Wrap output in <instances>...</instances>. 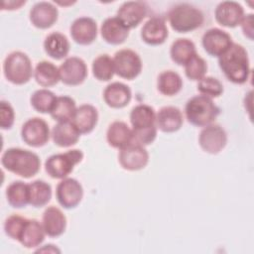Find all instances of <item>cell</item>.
I'll use <instances>...</instances> for the list:
<instances>
[{"mask_svg": "<svg viewBox=\"0 0 254 254\" xmlns=\"http://www.w3.org/2000/svg\"><path fill=\"white\" fill-rule=\"evenodd\" d=\"M52 246V244H47V245H45V247L44 248H42V249H39L37 252H42V251H48V252H60V250L58 249V248H52V249H50V247Z\"/></svg>", "mask_w": 254, "mask_h": 254, "instance_id": "43", "label": "cell"}, {"mask_svg": "<svg viewBox=\"0 0 254 254\" xmlns=\"http://www.w3.org/2000/svg\"><path fill=\"white\" fill-rule=\"evenodd\" d=\"M183 114L178 107H162L156 115V124L159 129L166 133L178 131L183 125Z\"/></svg>", "mask_w": 254, "mask_h": 254, "instance_id": "23", "label": "cell"}, {"mask_svg": "<svg viewBox=\"0 0 254 254\" xmlns=\"http://www.w3.org/2000/svg\"><path fill=\"white\" fill-rule=\"evenodd\" d=\"M196 54L194 44L189 39L180 38L176 40L170 50L171 59L179 65H185L189 60Z\"/></svg>", "mask_w": 254, "mask_h": 254, "instance_id": "31", "label": "cell"}, {"mask_svg": "<svg viewBox=\"0 0 254 254\" xmlns=\"http://www.w3.org/2000/svg\"><path fill=\"white\" fill-rule=\"evenodd\" d=\"M31 105L40 113H51L57 96L49 89L36 90L31 96Z\"/></svg>", "mask_w": 254, "mask_h": 254, "instance_id": "36", "label": "cell"}, {"mask_svg": "<svg viewBox=\"0 0 254 254\" xmlns=\"http://www.w3.org/2000/svg\"><path fill=\"white\" fill-rule=\"evenodd\" d=\"M157 137V127H149L144 129H132V142L146 146L152 144Z\"/></svg>", "mask_w": 254, "mask_h": 254, "instance_id": "40", "label": "cell"}, {"mask_svg": "<svg viewBox=\"0 0 254 254\" xmlns=\"http://www.w3.org/2000/svg\"><path fill=\"white\" fill-rule=\"evenodd\" d=\"M106 139L111 147L121 149L132 142V129L123 121H114L107 129Z\"/></svg>", "mask_w": 254, "mask_h": 254, "instance_id": "26", "label": "cell"}, {"mask_svg": "<svg viewBox=\"0 0 254 254\" xmlns=\"http://www.w3.org/2000/svg\"><path fill=\"white\" fill-rule=\"evenodd\" d=\"M3 71L6 79L14 84L28 82L33 74V66L29 57L22 52H12L3 64Z\"/></svg>", "mask_w": 254, "mask_h": 254, "instance_id": "5", "label": "cell"}, {"mask_svg": "<svg viewBox=\"0 0 254 254\" xmlns=\"http://www.w3.org/2000/svg\"><path fill=\"white\" fill-rule=\"evenodd\" d=\"M204 51L212 57H220L233 44L228 33L218 28H211L207 30L201 39Z\"/></svg>", "mask_w": 254, "mask_h": 254, "instance_id": "13", "label": "cell"}, {"mask_svg": "<svg viewBox=\"0 0 254 254\" xmlns=\"http://www.w3.org/2000/svg\"><path fill=\"white\" fill-rule=\"evenodd\" d=\"M59 70L61 80L66 85H79L87 76V66L84 61L77 57L65 59Z\"/></svg>", "mask_w": 254, "mask_h": 254, "instance_id": "11", "label": "cell"}, {"mask_svg": "<svg viewBox=\"0 0 254 254\" xmlns=\"http://www.w3.org/2000/svg\"><path fill=\"white\" fill-rule=\"evenodd\" d=\"M168 19L174 31L178 33H188L202 25L203 14L194 6L188 3H182L170 10Z\"/></svg>", "mask_w": 254, "mask_h": 254, "instance_id": "4", "label": "cell"}, {"mask_svg": "<svg viewBox=\"0 0 254 254\" xmlns=\"http://www.w3.org/2000/svg\"><path fill=\"white\" fill-rule=\"evenodd\" d=\"M118 161L121 167L128 171L144 169L149 162V154L144 146L131 142L120 149Z\"/></svg>", "mask_w": 254, "mask_h": 254, "instance_id": "10", "label": "cell"}, {"mask_svg": "<svg viewBox=\"0 0 254 254\" xmlns=\"http://www.w3.org/2000/svg\"><path fill=\"white\" fill-rule=\"evenodd\" d=\"M130 122L133 129H144L156 126V113L154 108L147 104L136 105L131 110Z\"/></svg>", "mask_w": 254, "mask_h": 254, "instance_id": "29", "label": "cell"}, {"mask_svg": "<svg viewBox=\"0 0 254 254\" xmlns=\"http://www.w3.org/2000/svg\"><path fill=\"white\" fill-rule=\"evenodd\" d=\"M6 197L8 203L14 208L25 207L30 203L29 185L22 181L11 183L6 189Z\"/></svg>", "mask_w": 254, "mask_h": 254, "instance_id": "30", "label": "cell"}, {"mask_svg": "<svg viewBox=\"0 0 254 254\" xmlns=\"http://www.w3.org/2000/svg\"><path fill=\"white\" fill-rule=\"evenodd\" d=\"M197 90L207 97H218L223 92L222 83L215 77L204 76L197 83Z\"/></svg>", "mask_w": 254, "mask_h": 254, "instance_id": "38", "label": "cell"}, {"mask_svg": "<svg viewBox=\"0 0 254 254\" xmlns=\"http://www.w3.org/2000/svg\"><path fill=\"white\" fill-rule=\"evenodd\" d=\"M34 77L41 86L50 87L61 80L60 70L53 63L43 61L37 64L34 70Z\"/></svg>", "mask_w": 254, "mask_h": 254, "instance_id": "28", "label": "cell"}, {"mask_svg": "<svg viewBox=\"0 0 254 254\" xmlns=\"http://www.w3.org/2000/svg\"><path fill=\"white\" fill-rule=\"evenodd\" d=\"M227 135L225 130L216 124L205 126L199 133L198 143L201 149L209 154L219 153L226 145Z\"/></svg>", "mask_w": 254, "mask_h": 254, "instance_id": "12", "label": "cell"}, {"mask_svg": "<svg viewBox=\"0 0 254 254\" xmlns=\"http://www.w3.org/2000/svg\"><path fill=\"white\" fill-rule=\"evenodd\" d=\"M114 70L122 78L132 80L136 78L142 70V61L139 55L129 49L116 52L113 58Z\"/></svg>", "mask_w": 254, "mask_h": 254, "instance_id": "7", "label": "cell"}, {"mask_svg": "<svg viewBox=\"0 0 254 254\" xmlns=\"http://www.w3.org/2000/svg\"><path fill=\"white\" fill-rule=\"evenodd\" d=\"M59 11L50 2H38L30 11V21L38 29L51 28L58 20Z\"/></svg>", "mask_w": 254, "mask_h": 254, "instance_id": "17", "label": "cell"}, {"mask_svg": "<svg viewBox=\"0 0 254 254\" xmlns=\"http://www.w3.org/2000/svg\"><path fill=\"white\" fill-rule=\"evenodd\" d=\"M103 40L110 45H120L129 36V29L117 18H106L100 28Z\"/></svg>", "mask_w": 254, "mask_h": 254, "instance_id": "19", "label": "cell"}, {"mask_svg": "<svg viewBox=\"0 0 254 254\" xmlns=\"http://www.w3.org/2000/svg\"><path fill=\"white\" fill-rule=\"evenodd\" d=\"M92 73L100 81L110 80L115 73L113 59L106 54L98 56L92 62Z\"/></svg>", "mask_w": 254, "mask_h": 254, "instance_id": "35", "label": "cell"}, {"mask_svg": "<svg viewBox=\"0 0 254 254\" xmlns=\"http://www.w3.org/2000/svg\"><path fill=\"white\" fill-rule=\"evenodd\" d=\"M207 71L206 62L197 54L193 55L185 64V73L191 80H200Z\"/></svg>", "mask_w": 254, "mask_h": 254, "instance_id": "37", "label": "cell"}, {"mask_svg": "<svg viewBox=\"0 0 254 254\" xmlns=\"http://www.w3.org/2000/svg\"><path fill=\"white\" fill-rule=\"evenodd\" d=\"M52 139L59 147H70L77 143L80 133L71 121L59 122L53 127Z\"/></svg>", "mask_w": 254, "mask_h": 254, "instance_id": "24", "label": "cell"}, {"mask_svg": "<svg viewBox=\"0 0 254 254\" xmlns=\"http://www.w3.org/2000/svg\"><path fill=\"white\" fill-rule=\"evenodd\" d=\"M83 159V153L80 150H68L65 153L55 154L49 157L45 162V170L53 179H65L76 164Z\"/></svg>", "mask_w": 254, "mask_h": 254, "instance_id": "6", "label": "cell"}, {"mask_svg": "<svg viewBox=\"0 0 254 254\" xmlns=\"http://www.w3.org/2000/svg\"><path fill=\"white\" fill-rule=\"evenodd\" d=\"M75 110V101L69 96L62 95L57 97V100L50 114L53 119L57 120L58 122H67L71 121Z\"/></svg>", "mask_w": 254, "mask_h": 254, "instance_id": "33", "label": "cell"}, {"mask_svg": "<svg viewBox=\"0 0 254 254\" xmlns=\"http://www.w3.org/2000/svg\"><path fill=\"white\" fill-rule=\"evenodd\" d=\"M148 7L141 1L124 2L117 11V18L130 30L136 28L146 17Z\"/></svg>", "mask_w": 254, "mask_h": 254, "instance_id": "15", "label": "cell"}, {"mask_svg": "<svg viewBox=\"0 0 254 254\" xmlns=\"http://www.w3.org/2000/svg\"><path fill=\"white\" fill-rule=\"evenodd\" d=\"M30 204L34 207H42L48 204L52 197L51 186L41 180L29 184Z\"/></svg>", "mask_w": 254, "mask_h": 254, "instance_id": "34", "label": "cell"}, {"mask_svg": "<svg viewBox=\"0 0 254 254\" xmlns=\"http://www.w3.org/2000/svg\"><path fill=\"white\" fill-rule=\"evenodd\" d=\"M1 164L7 171L25 179L37 175L41 168L39 156L21 148L7 149L1 157Z\"/></svg>", "mask_w": 254, "mask_h": 254, "instance_id": "2", "label": "cell"}, {"mask_svg": "<svg viewBox=\"0 0 254 254\" xmlns=\"http://www.w3.org/2000/svg\"><path fill=\"white\" fill-rule=\"evenodd\" d=\"M70 36L78 45H90L97 37L96 22L90 17H79L75 19L70 26Z\"/></svg>", "mask_w": 254, "mask_h": 254, "instance_id": "14", "label": "cell"}, {"mask_svg": "<svg viewBox=\"0 0 254 254\" xmlns=\"http://www.w3.org/2000/svg\"><path fill=\"white\" fill-rule=\"evenodd\" d=\"M0 126L3 130L10 129L15 120V112L12 105L5 100L0 102Z\"/></svg>", "mask_w": 254, "mask_h": 254, "instance_id": "41", "label": "cell"}, {"mask_svg": "<svg viewBox=\"0 0 254 254\" xmlns=\"http://www.w3.org/2000/svg\"><path fill=\"white\" fill-rule=\"evenodd\" d=\"M42 225L48 236L58 237L65 230L66 218L60 208L49 206L43 213Z\"/></svg>", "mask_w": 254, "mask_h": 254, "instance_id": "21", "label": "cell"}, {"mask_svg": "<svg viewBox=\"0 0 254 254\" xmlns=\"http://www.w3.org/2000/svg\"><path fill=\"white\" fill-rule=\"evenodd\" d=\"M50 128L48 123L39 117L28 119L22 126V140L31 147H42L50 139Z\"/></svg>", "mask_w": 254, "mask_h": 254, "instance_id": "8", "label": "cell"}, {"mask_svg": "<svg viewBox=\"0 0 254 254\" xmlns=\"http://www.w3.org/2000/svg\"><path fill=\"white\" fill-rule=\"evenodd\" d=\"M56 196L59 203L66 208H74L83 196V189L78 181L72 178L63 179L57 186Z\"/></svg>", "mask_w": 254, "mask_h": 254, "instance_id": "9", "label": "cell"}, {"mask_svg": "<svg viewBox=\"0 0 254 254\" xmlns=\"http://www.w3.org/2000/svg\"><path fill=\"white\" fill-rule=\"evenodd\" d=\"M169 36L165 20L161 17L150 18L141 30L142 40L150 46H158L165 43Z\"/></svg>", "mask_w": 254, "mask_h": 254, "instance_id": "18", "label": "cell"}, {"mask_svg": "<svg viewBox=\"0 0 254 254\" xmlns=\"http://www.w3.org/2000/svg\"><path fill=\"white\" fill-rule=\"evenodd\" d=\"M214 16L217 23L221 26L234 28L241 23L244 17V10L242 6L235 1H223L215 8Z\"/></svg>", "mask_w": 254, "mask_h": 254, "instance_id": "16", "label": "cell"}, {"mask_svg": "<svg viewBox=\"0 0 254 254\" xmlns=\"http://www.w3.org/2000/svg\"><path fill=\"white\" fill-rule=\"evenodd\" d=\"M157 87L163 95L173 96L181 91L183 80L179 73L173 70H165L158 76Z\"/></svg>", "mask_w": 254, "mask_h": 254, "instance_id": "32", "label": "cell"}, {"mask_svg": "<svg viewBox=\"0 0 254 254\" xmlns=\"http://www.w3.org/2000/svg\"><path fill=\"white\" fill-rule=\"evenodd\" d=\"M27 220V218L18 214L10 215L4 223V230L6 235L12 239L19 240Z\"/></svg>", "mask_w": 254, "mask_h": 254, "instance_id": "39", "label": "cell"}, {"mask_svg": "<svg viewBox=\"0 0 254 254\" xmlns=\"http://www.w3.org/2000/svg\"><path fill=\"white\" fill-rule=\"evenodd\" d=\"M45 235L42 223L36 219H28L18 241L26 248H34L44 241Z\"/></svg>", "mask_w": 254, "mask_h": 254, "instance_id": "27", "label": "cell"}, {"mask_svg": "<svg viewBox=\"0 0 254 254\" xmlns=\"http://www.w3.org/2000/svg\"><path fill=\"white\" fill-rule=\"evenodd\" d=\"M218 64L228 80L236 84L247 81L250 74L248 54L243 46L232 44L231 47L218 58Z\"/></svg>", "mask_w": 254, "mask_h": 254, "instance_id": "1", "label": "cell"}, {"mask_svg": "<svg viewBox=\"0 0 254 254\" xmlns=\"http://www.w3.org/2000/svg\"><path fill=\"white\" fill-rule=\"evenodd\" d=\"M132 92L128 85L122 82H112L108 84L103 91L105 103L112 108H123L131 100Z\"/></svg>", "mask_w": 254, "mask_h": 254, "instance_id": "20", "label": "cell"}, {"mask_svg": "<svg viewBox=\"0 0 254 254\" xmlns=\"http://www.w3.org/2000/svg\"><path fill=\"white\" fill-rule=\"evenodd\" d=\"M185 112L188 121L198 127H205L211 124L220 113L210 97L205 95H195L188 100Z\"/></svg>", "mask_w": 254, "mask_h": 254, "instance_id": "3", "label": "cell"}, {"mask_svg": "<svg viewBox=\"0 0 254 254\" xmlns=\"http://www.w3.org/2000/svg\"><path fill=\"white\" fill-rule=\"evenodd\" d=\"M98 121V112L90 104H82L76 108L71 122L80 134L90 133Z\"/></svg>", "mask_w": 254, "mask_h": 254, "instance_id": "22", "label": "cell"}, {"mask_svg": "<svg viewBox=\"0 0 254 254\" xmlns=\"http://www.w3.org/2000/svg\"><path fill=\"white\" fill-rule=\"evenodd\" d=\"M44 49L50 58L54 60H62L68 55L69 42L64 34L54 32L48 35L45 39Z\"/></svg>", "mask_w": 254, "mask_h": 254, "instance_id": "25", "label": "cell"}, {"mask_svg": "<svg viewBox=\"0 0 254 254\" xmlns=\"http://www.w3.org/2000/svg\"><path fill=\"white\" fill-rule=\"evenodd\" d=\"M241 28L244 33V35L250 39L253 40V15L248 14L243 17L241 20Z\"/></svg>", "mask_w": 254, "mask_h": 254, "instance_id": "42", "label": "cell"}]
</instances>
